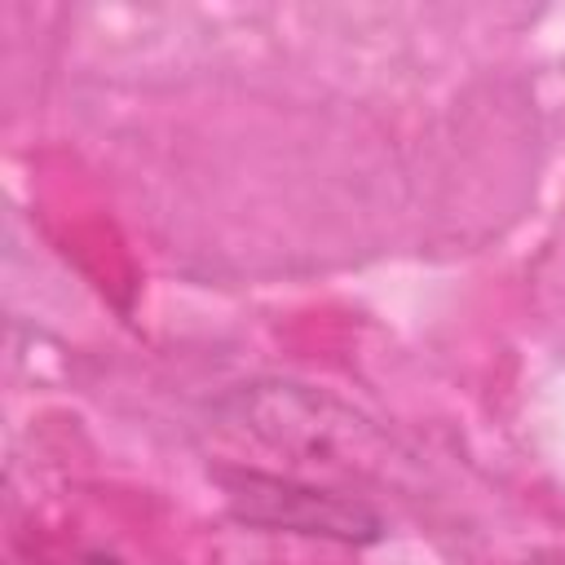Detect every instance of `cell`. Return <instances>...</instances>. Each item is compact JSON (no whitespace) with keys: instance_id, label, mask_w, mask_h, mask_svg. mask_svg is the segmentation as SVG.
Returning a JSON list of instances; mask_svg holds the SVG:
<instances>
[{"instance_id":"obj_1","label":"cell","mask_w":565,"mask_h":565,"mask_svg":"<svg viewBox=\"0 0 565 565\" xmlns=\"http://www.w3.org/2000/svg\"><path fill=\"white\" fill-rule=\"evenodd\" d=\"M216 419L252 441L327 468H375L388 463V437L353 406L291 380L238 384L216 402Z\"/></svg>"},{"instance_id":"obj_2","label":"cell","mask_w":565,"mask_h":565,"mask_svg":"<svg viewBox=\"0 0 565 565\" xmlns=\"http://www.w3.org/2000/svg\"><path fill=\"white\" fill-rule=\"evenodd\" d=\"M230 512L247 525L287 530L305 539H331V543H375L384 534V521L362 503L331 490L278 481L265 472H230L221 477Z\"/></svg>"}]
</instances>
